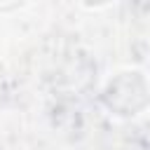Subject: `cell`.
Segmentation results:
<instances>
[{
    "instance_id": "1",
    "label": "cell",
    "mask_w": 150,
    "mask_h": 150,
    "mask_svg": "<svg viewBox=\"0 0 150 150\" xmlns=\"http://www.w3.org/2000/svg\"><path fill=\"white\" fill-rule=\"evenodd\" d=\"M150 101V84L138 70L117 73L103 89V103L115 115L129 117L141 112Z\"/></svg>"
}]
</instances>
